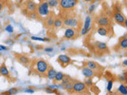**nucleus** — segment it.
I'll return each instance as SVG.
<instances>
[{"label": "nucleus", "mask_w": 127, "mask_h": 95, "mask_svg": "<svg viewBox=\"0 0 127 95\" xmlns=\"http://www.w3.org/2000/svg\"><path fill=\"white\" fill-rule=\"evenodd\" d=\"M49 66L48 63L44 59H38L33 64V69L39 75H46Z\"/></svg>", "instance_id": "obj_1"}, {"label": "nucleus", "mask_w": 127, "mask_h": 95, "mask_svg": "<svg viewBox=\"0 0 127 95\" xmlns=\"http://www.w3.org/2000/svg\"><path fill=\"white\" fill-rule=\"evenodd\" d=\"M78 0H59V6L63 10H71L78 4Z\"/></svg>", "instance_id": "obj_2"}, {"label": "nucleus", "mask_w": 127, "mask_h": 95, "mask_svg": "<svg viewBox=\"0 0 127 95\" xmlns=\"http://www.w3.org/2000/svg\"><path fill=\"white\" fill-rule=\"evenodd\" d=\"M64 25L68 28H76L78 26L79 21L74 16L68 14L64 19Z\"/></svg>", "instance_id": "obj_3"}, {"label": "nucleus", "mask_w": 127, "mask_h": 95, "mask_svg": "<svg viewBox=\"0 0 127 95\" xmlns=\"http://www.w3.org/2000/svg\"><path fill=\"white\" fill-rule=\"evenodd\" d=\"M72 91L76 93V94H84L85 92H87V85L84 83L80 81L74 82Z\"/></svg>", "instance_id": "obj_4"}, {"label": "nucleus", "mask_w": 127, "mask_h": 95, "mask_svg": "<svg viewBox=\"0 0 127 95\" xmlns=\"http://www.w3.org/2000/svg\"><path fill=\"white\" fill-rule=\"evenodd\" d=\"M49 3L48 2H43L40 3L38 6V8L37 9L38 14H39L41 17H47L49 14Z\"/></svg>", "instance_id": "obj_5"}, {"label": "nucleus", "mask_w": 127, "mask_h": 95, "mask_svg": "<svg viewBox=\"0 0 127 95\" xmlns=\"http://www.w3.org/2000/svg\"><path fill=\"white\" fill-rule=\"evenodd\" d=\"M76 34H77V31L75 28H68L64 32V37L67 40H72V39H74L76 37Z\"/></svg>", "instance_id": "obj_6"}, {"label": "nucleus", "mask_w": 127, "mask_h": 95, "mask_svg": "<svg viewBox=\"0 0 127 95\" xmlns=\"http://www.w3.org/2000/svg\"><path fill=\"white\" fill-rule=\"evenodd\" d=\"M113 17L116 22L119 24V25H122V26H124V22L125 21H126V18H125L124 15L122 14V12H115L113 15Z\"/></svg>", "instance_id": "obj_7"}, {"label": "nucleus", "mask_w": 127, "mask_h": 95, "mask_svg": "<svg viewBox=\"0 0 127 95\" xmlns=\"http://www.w3.org/2000/svg\"><path fill=\"white\" fill-rule=\"evenodd\" d=\"M57 61L61 64L63 67H64L65 66H67L68 64L71 63V59L66 55H60L57 58Z\"/></svg>", "instance_id": "obj_8"}, {"label": "nucleus", "mask_w": 127, "mask_h": 95, "mask_svg": "<svg viewBox=\"0 0 127 95\" xmlns=\"http://www.w3.org/2000/svg\"><path fill=\"white\" fill-rule=\"evenodd\" d=\"M97 23L99 26H103V27H107L110 26V20L107 17H100L98 19Z\"/></svg>", "instance_id": "obj_9"}, {"label": "nucleus", "mask_w": 127, "mask_h": 95, "mask_svg": "<svg viewBox=\"0 0 127 95\" xmlns=\"http://www.w3.org/2000/svg\"><path fill=\"white\" fill-rule=\"evenodd\" d=\"M54 20H55V18H54L52 14L50 15L49 14L45 20V26L46 27L47 29H50V28L53 27Z\"/></svg>", "instance_id": "obj_10"}, {"label": "nucleus", "mask_w": 127, "mask_h": 95, "mask_svg": "<svg viewBox=\"0 0 127 95\" xmlns=\"http://www.w3.org/2000/svg\"><path fill=\"white\" fill-rule=\"evenodd\" d=\"M25 5H26V9H27L28 11H30L31 13L37 11V5L34 1L29 0V1L26 2Z\"/></svg>", "instance_id": "obj_11"}, {"label": "nucleus", "mask_w": 127, "mask_h": 95, "mask_svg": "<svg viewBox=\"0 0 127 95\" xmlns=\"http://www.w3.org/2000/svg\"><path fill=\"white\" fill-rule=\"evenodd\" d=\"M82 74L84 75V76L86 78H92L93 76H95V71L91 69L88 68L87 67L82 69Z\"/></svg>", "instance_id": "obj_12"}, {"label": "nucleus", "mask_w": 127, "mask_h": 95, "mask_svg": "<svg viewBox=\"0 0 127 95\" xmlns=\"http://www.w3.org/2000/svg\"><path fill=\"white\" fill-rule=\"evenodd\" d=\"M17 61L20 63L23 64V65H25V66L28 65L30 62L29 58L27 56H25V55H17Z\"/></svg>", "instance_id": "obj_13"}, {"label": "nucleus", "mask_w": 127, "mask_h": 95, "mask_svg": "<svg viewBox=\"0 0 127 95\" xmlns=\"http://www.w3.org/2000/svg\"><path fill=\"white\" fill-rule=\"evenodd\" d=\"M56 75V71H55V69L52 68V67H49L46 72V76L48 77V79H50V80H53V79H55Z\"/></svg>", "instance_id": "obj_14"}, {"label": "nucleus", "mask_w": 127, "mask_h": 95, "mask_svg": "<svg viewBox=\"0 0 127 95\" xmlns=\"http://www.w3.org/2000/svg\"><path fill=\"white\" fill-rule=\"evenodd\" d=\"M86 65H87V67L90 68V69H91V70H93V71H98V70H99V69L101 68V67H100V66L98 65L97 63H95V62H94V61H88V62H87Z\"/></svg>", "instance_id": "obj_15"}, {"label": "nucleus", "mask_w": 127, "mask_h": 95, "mask_svg": "<svg viewBox=\"0 0 127 95\" xmlns=\"http://www.w3.org/2000/svg\"><path fill=\"white\" fill-rule=\"evenodd\" d=\"M118 47L121 49H127V37L123 36L119 40V42L118 44Z\"/></svg>", "instance_id": "obj_16"}, {"label": "nucleus", "mask_w": 127, "mask_h": 95, "mask_svg": "<svg viewBox=\"0 0 127 95\" xmlns=\"http://www.w3.org/2000/svg\"><path fill=\"white\" fill-rule=\"evenodd\" d=\"M97 33L99 34L100 36H108L109 35V30L107 29L106 27H103V26H99L97 29Z\"/></svg>", "instance_id": "obj_17"}, {"label": "nucleus", "mask_w": 127, "mask_h": 95, "mask_svg": "<svg viewBox=\"0 0 127 95\" xmlns=\"http://www.w3.org/2000/svg\"><path fill=\"white\" fill-rule=\"evenodd\" d=\"M95 48L98 51H106L107 49V45H106V44H105L103 42H97V44L95 45Z\"/></svg>", "instance_id": "obj_18"}, {"label": "nucleus", "mask_w": 127, "mask_h": 95, "mask_svg": "<svg viewBox=\"0 0 127 95\" xmlns=\"http://www.w3.org/2000/svg\"><path fill=\"white\" fill-rule=\"evenodd\" d=\"M91 18L90 16H87L86 18H85V21H84V25L83 28H84L85 29H87V31L89 32V29L91 28Z\"/></svg>", "instance_id": "obj_19"}, {"label": "nucleus", "mask_w": 127, "mask_h": 95, "mask_svg": "<svg viewBox=\"0 0 127 95\" xmlns=\"http://www.w3.org/2000/svg\"><path fill=\"white\" fill-rule=\"evenodd\" d=\"M64 24L63 20L60 18H55V20H54V24H53V27L55 29H58V28L61 27Z\"/></svg>", "instance_id": "obj_20"}, {"label": "nucleus", "mask_w": 127, "mask_h": 95, "mask_svg": "<svg viewBox=\"0 0 127 95\" xmlns=\"http://www.w3.org/2000/svg\"><path fill=\"white\" fill-rule=\"evenodd\" d=\"M0 74L2 75H3V76H9V75H10V73H9V71L7 67L5 66V64H3L1 67H0Z\"/></svg>", "instance_id": "obj_21"}, {"label": "nucleus", "mask_w": 127, "mask_h": 95, "mask_svg": "<svg viewBox=\"0 0 127 95\" xmlns=\"http://www.w3.org/2000/svg\"><path fill=\"white\" fill-rule=\"evenodd\" d=\"M118 92L121 94H123V95H127V87L124 84H121L119 88H118Z\"/></svg>", "instance_id": "obj_22"}, {"label": "nucleus", "mask_w": 127, "mask_h": 95, "mask_svg": "<svg viewBox=\"0 0 127 95\" xmlns=\"http://www.w3.org/2000/svg\"><path fill=\"white\" fill-rule=\"evenodd\" d=\"M64 77V75L62 72H56V77H55V80L56 82H61L63 80Z\"/></svg>", "instance_id": "obj_23"}, {"label": "nucleus", "mask_w": 127, "mask_h": 95, "mask_svg": "<svg viewBox=\"0 0 127 95\" xmlns=\"http://www.w3.org/2000/svg\"><path fill=\"white\" fill-rule=\"evenodd\" d=\"M61 82H62V85L64 86V85H66V84H68L70 83H72V79L69 76H68V75H64L63 80Z\"/></svg>", "instance_id": "obj_24"}, {"label": "nucleus", "mask_w": 127, "mask_h": 95, "mask_svg": "<svg viewBox=\"0 0 127 95\" xmlns=\"http://www.w3.org/2000/svg\"><path fill=\"white\" fill-rule=\"evenodd\" d=\"M48 3H49V6L50 7H55V6L59 5V1L58 0H49Z\"/></svg>", "instance_id": "obj_25"}, {"label": "nucleus", "mask_w": 127, "mask_h": 95, "mask_svg": "<svg viewBox=\"0 0 127 95\" xmlns=\"http://www.w3.org/2000/svg\"><path fill=\"white\" fill-rule=\"evenodd\" d=\"M64 88L65 90H68V91H72V88H73V83H70L68 84H66V85L64 86Z\"/></svg>", "instance_id": "obj_26"}, {"label": "nucleus", "mask_w": 127, "mask_h": 95, "mask_svg": "<svg viewBox=\"0 0 127 95\" xmlns=\"http://www.w3.org/2000/svg\"><path fill=\"white\" fill-rule=\"evenodd\" d=\"M85 84L87 85V86H93V82H92V79L91 78H87V79L85 81Z\"/></svg>", "instance_id": "obj_27"}, {"label": "nucleus", "mask_w": 127, "mask_h": 95, "mask_svg": "<svg viewBox=\"0 0 127 95\" xmlns=\"http://www.w3.org/2000/svg\"><path fill=\"white\" fill-rule=\"evenodd\" d=\"M6 31L10 33H12L13 32H14V28H13L11 25H8L6 26Z\"/></svg>", "instance_id": "obj_28"}, {"label": "nucleus", "mask_w": 127, "mask_h": 95, "mask_svg": "<svg viewBox=\"0 0 127 95\" xmlns=\"http://www.w3.org/2000/svg\"><path fill=\"white\" fill-rule=\"evenodd\" d=\"M112 87H113V81L112 80L108 81V84H107V90H108L109 92H110Z\"/></svg>", "instance_id": "obj_29"}, {"label": "nucleus", "mask_w": 127, "mask_h": 95, "mask_svg": "<svg viewBox=\"0 0 127 95\" xmlns=\"http://www.w3.org/2000/svg\"><path fill=\"white\" fill-rule=\"evenodd\" d=\"M17 91H18L17 89H16V88H13V89L10 90L9 91H7V94H17Z\"/></svg>", "instance_id": "obj_30"}, {"label": "nucleus", "mask_w": 127, "mask_h": 95, "mask_svg": "<svg viewBox=\"0 0 127 95\" xmlns=\"http://www.w3.org/2000/svg\"><path fill=\"white\" fill-rule=\"evenodd\" d=\"M31 39L34 40H39V41H45V40H46V39L41 38V37H36V36H32Z\"/></svg>", "instance_id": "obj_31"}, {"label": "nucleus", "mask_w": 127, "mask_h": 95, "mask_svg": "<svg viewBox=\"0 0 127 95\" xmlns=\"http://www.w3.org/2000/svg\"><path fill=\"white\" fill-rule=\"evenodd\" d=\"M95 4H91V6H90V7H89V13H92L94 10H95Z\"/></svg>", "instance_id": "obj_32"}, {"label": "nucleus", "mask_w": 127, "mask_h": 95, "mask_svg": "<svg viewBox=\"0 0 127 95\" xmlns=\"http://www.w3.org/2000/svg\"><path fill=\"white\" fill-rule=\"evenodd\" d=\"M88 33V31H87V29H85L84 28H83L82 29H81V32H80V33H81V35H83V36H84V35H86V34Z\"/></svg>", "instance_id": "obj_33"}, {"label": "nucleus", "mask_w": 127, "mask_h": 95, "mask_svg": "<svg viewBox=\"0 0 127 95\" xmlns=\"http://www.w3.org/2000/svg\"><path fill=\"white\" fill-rule=\"evenodd\" d=\"M114 10H116V12H121L122 11V7L121 6H115Z\"/></svg>", "instance_id": "obj_34"}, {"label": "nucleus", "mask_w": 127, "mask_h": 95, "mask_svg": "<svg viewBox=\"0 0 127 95\" xmlns=\"http://www.w3.org/2000/svg\"><path fill=\"white\" fill-rule=\"evenodd\" d=\"M30 16V18H33V19L36 18H37V14H36V12H33V13H31Z\"/></svg>", "instance_id": "obj_35"}, {"label": "nucleus", "mask_w": 127, "mask_h": 95, "mask_svg": "<svg viewBox=\"0 0 127 95\" xmlns=\"http://www.w3.org/2000/svg\"><path fill=\"white\" fill-rule=\"evenodd\" d=\"M53 49L52 48H45V51H48V52H50V51H52Z\"/></svg>", "instance_id": "obj_36"}, {"label": "nucleus", "mask_w": 127, "mask_h": 95, "mask_svg": "<svg viewBox=\"0 0 127 95\" xmlns=\"http://www.w3.org/2000/svg\"><path fill=\"white\" fill-rule=\"evenodd\" d=\"M3 2L0 0V12L2 11V10H3Z\"/></svg>", "instance_id": "obj_37"}, {"label": "nucleus", "mask_w": 127, "mask_h": 95, "mask_svg": "<svg viewBox=\"0 0 127 95\" xmlns=\"http://www.w3.org/2000/svg\"><path fill=\"white\" fill-rule=\"evenodd\" d=\"M0 48H2V50H6V49H7V48L5 46H3V45H0Z\"/></svg>", "instance_id": "obj_38"}, {"label": "nucleus", "mask_w": 127, "mask_h": 95, "mask_svg": "<svg viewBox=\"0 0 127 95\" xmlns=\"http://www.w3.org/2000/svg\"><path fill=\"white\" fill-rule=\"evenodd\" d=\"M25 92H27V93H32V94H33V93H34V91L33 90H26Z\"/></svg>", "instance_id": "obj_39"}, {"label": "nucleus", "mask_w": 127, "mask_h": 95, "mask_svg": "<svg viewBox=\"0 0 127 95\" xmlns=\"http://www.w3.org/2000/svg\"><path fill=\"white\" fill-rule=\"evenodd\" d=\"M124 26L127 29V19H126V21H125V22H124Z\"/></svg>", "instance_id": "obj_40"}, {"label": "nucleus", "mask_w": 127, "mask_h": 95, "mask_svg": "<svg viewBox=\"0 0 127 95\" xmlns=\"http://www.w3.org/2000/svg\"><path fill=\"white\" fill-rule=\"evenodd\" d=\"M84 2H87V3H91V2H93L94 0H84Z\"/></svg>", "instance_id": "obj_41"}, {"label": "nucleus", "mask_w": 127, "mask_h": 95, "mask_svg": "<svg viewBox=\"0 0 127 95\" xmlns=\"http://www.w3.org/2000/svg\"><path fill=\"white\" fill-rule=\"evenodd\" d=\"M126 87H127V82H126Z\"/></svg>", "instance_id": "obj_42"}, {"label": "nucleus", "mask_w": 127, "mask_h": 95, "mask_svg": "<svg viewBox=\"0 0 127 95\" xmlns=\"http://www.w3.org/2000/svg\"><path fill=\"white\" fill-rule=\"evenodd\" d=\"M0 51H2V48H0Z\"/></svg>", "instance_id": "obj_43"}, {"label": "nucleus", "mask_w": 127, "mask_h": 95, "mask_svg": "<svg viewBox=\"0 0 127 95\" xmlns=\"http://www.w3.org/2000/svg\"><path fill=\"white\" fill-rule=\"evenodd\" d=\"M126 5H127V1H126Z\"/></svg>", "instance_id": "obj_44"}]
</instances>
